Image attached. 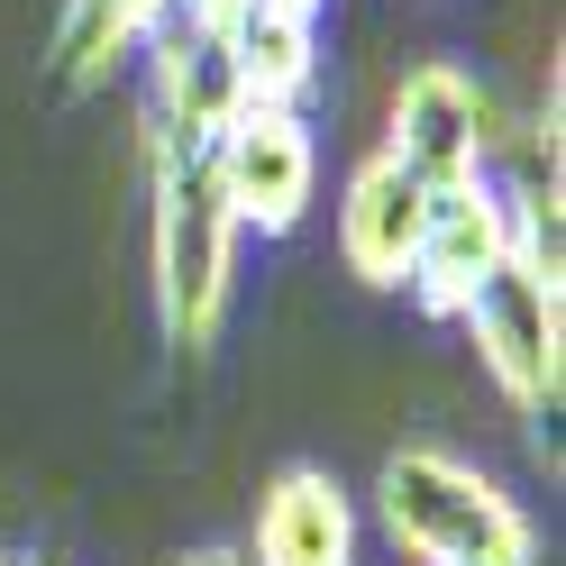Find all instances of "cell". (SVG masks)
I'll list each match as a JSON object with an SVG mask.
<instances>
[{
  "instance_id": "52a82bcc",
  "label": "cell",
  "mask_w": 566,
  "mask_h": 566,
  "mask_svg": "<svg viewBox=\"0 0 566 566\" xmlns=\"http://www.w3.org/2000/svg\"><path fill=\"white\" fill-rule=\"evenodd\" d=\"M512 192L475 174V184H448L430 192V229H420V256H411V283L402 293L430 311V321H457V311L475 302V283L512 256Z\"/></svg>"
},
{
  "instance_id": "7c38bea8",
  "label": "cell",
  "mask_w": 566,
  "mask_h": 566,
  "mask_svg": "<svg viewBox=\"0 0 566 566\" xmlns=\"http://www.w3.org/2000/svg\"><path fill=\"white\" fill-rule=\"evenodd\" d=\"M0 566H28V557H19V548H0Z\"/></svg>"
},
{
  "instance_id": "277c9868",
  "label": "cell",
  "mask_w": 566,
  "mask_h": 566,
  "mask_svg": "<svg viewBox=\"0 0 566 566\" xmlns=\"http://www.w3.org/2000/svg\"><path fill=\"white\" fill-rule=\"evenodd\" d=\"M384 156H394L420 192H448V184H475L503 156V101H493L467 64H411L394 83V111H384Z\"/></svg>"
},
{
  "instance_id": "8fae6325",
  "label": "cell",
  "mask_w": 566,
  "mask_h": 566,
  "mask_svg": "<svg viewBox=\"0 0 566 566\" xmlns=\"http://www.w3.org/2000/svg\"><path fill=\"white\" fill-rule=\"evenodd\" d=\"M174 566H247V548H229V539H210V548H184Z\"/></svg>"
},
{
  "instance_id": "6da1fadb",
  "label": "cell",
  "mask_w": 566,
  "mask_h": 566,
  "mask_svg": "<svg viewBox=\"0 0 566 566\" xmlns=\"http://www.w3.org/2000/svg\"><path fill=\"white\" fill-rule=\"evenodd\" d=\"M147 274H156V329L184 366H201L229 329L238 293V220L220 201L201 137H174L147 119Z\"/></svg>"
},
{
  "instance_id": "7a4b0ae2",
  "label": "cell",
  "mask_w": 566,
  "mask_h": 566,
  "mask_svg": "<svg viewBox=\"0 0 566 566\" xmlns=\"http://www.w3.org/2000/svg\"><path fill=\"white\" fill-rule=\"evenodd\" d=\"M512 256L475 283V302L457 311L475 366L493 375L521 420H557L566 402V274H557V201H539V184L512 192Z\"/></svg>"
},
{
  "instance_id": "3957f363",
  "label": "cell",
  "mask_w": 566,
  "mask_h": 566,
  "mask_svg": "<svg viewBox=\"0 0 566 566\" xmlns=\"http://www.w3.org/2000/svg\"><path fill=\"white\" fill-rule=\"evenodd\" d=\"M375 521L411 566H539V521L439 439H402L375 467Z\"/></svg>"
},
{
  "instance_id": "5b68a950",
  "label": "cell",
  "mask_w": 566,
  "mask_h": 566,
  "mask_svg": "<svg viewBox=\"0 0 566 566\" xmlns=\"http://www.w3.org/2000/svg\"><path fill=\"white\" fill-rule=\"evenodd\" d=\"M210 174H220V201H229L238 238H293L311 220V201H321V137L283 101H247L210 137Z\"/></svg>"
},
{
  "instance_id": "30bf717a",
  "label": "cell",
  "mask_w": 566,
  "mask_h": 566,
  "mask_svg": "<svg viewBox=\"0 0 566 566\" xmlns=\"http://www.w3.org/2000/svg\"><path fill=\"white\" fill-rule=\"evenodd\" d=\"M174 10V0H64L55 10V38H46V83L74 101V92H101L119 64L147 46V28Z\"/></svg>"
},
{
  "instance_id": "ba28073f",
  "label": "cell",
  "mask_w": 566,
  "mask_h": 566,
  "mask_svg": "<svg viewBox=\"0 0 566 566\" xmlns=\"http://www.w3.org/2000/svg\"><path fill=\"white\" fill-rule=\"evenodd\" d=\"M357 493L329 467H274L256 493V530H247V566H357Z\"/></svg>"
},
{
  "instance_id": "9c48e42d",
  "label": "cell",
  "mask_w": 566,
  "mask_h": 566,
  "mask_svg": "<svg viewBox=\"0 0 566 566\" xmlns=\"http://www.w3.org/2000/svg\"><path fill=\"white\" fill-rule=\"evenodd\" d=\"M420 229H430V192L375 147L338 192V265L357 274L366 293H402L411 256H420Z\"/></svg>"
},
{
  "instance_id": "4fadbf2b",
  "label": "cell",
  "mask_w": 566,
  "mask_h": 566,
  "mask_svg": "<svg viewBox=\"0 0 566 566\" xmlns=\"http://www.w3.org/2000/svg\"><path fill=\"white\" fill-rule=\"evenodd\" d=\"M28 566H38V557H28Z\"/></svg>"
},
{
  "instance_id": "8992f818",
  "label": "cell",
  "mask_w": 566,
  "mask_h": 566,
  "mask_svg": "<svg viewBox=\"0 0 566 566\" xmlns=\"http://www.w3.org/2000/svg\"><path fill=\"white\" fill-rule=\"evenodd\" d=\"M174 10L229 55L247 101L302 111L311 74H321V0H174Z\"/></svg>"
}]
</instances>
